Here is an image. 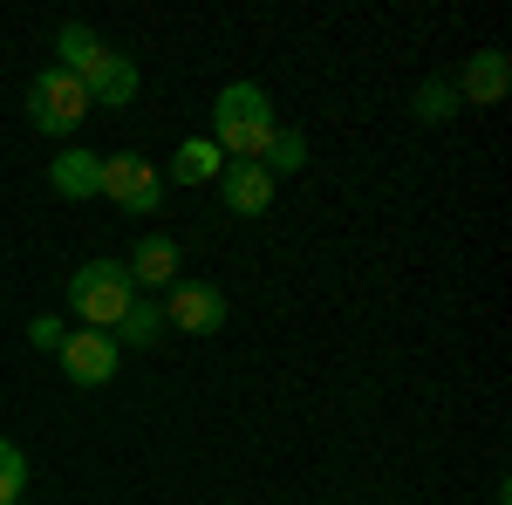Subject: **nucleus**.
Returning <instances> with one entry per match:
<instances>
[{
  "instance_id": "f257e3e1",
  "label": "nucleus",
  "mask_w": 512,
  "mask_h": 505,
  "mask_svg": "<svg viewBox=\"0 0 512 505\" xmlns=\"http://www.w3.org/2000/svg\"><path fill=\"white\" fill-rule=\"evenodd\" d=\"M274 103L260 82H226L212 96V144L233 157V164H260V151L274 144Z\"/></svg>"
},
{
  "instance_id": "f03ea898",
  "label": "nucleus",
  "mask_w": 512,
  "mask_h": 505,
  "mask_svg": "<svg viewBox=\"0 0 512 505\" xmlns=\"http://www.w3.org/2000/svg\"><path fill=\"white\" fill-rule=\"evenodd\" d=\"M130 301H137V287H130L123 260H89V267L69 273V314H76L82 328H103L110 335Z\"/></svg>"
},
{
  "instance_id": "7ed1b4c3",
  "label": "nucleus",
  "mask_w": 512,
  "mask_h": 505,
  "mask_svg": "<svg viewBox=\"0 0 512 505\" xmlns=\"http://www.w3.org/2000/svg\"><path fill=\"white\" fill-rule=\"evenodd\" d=\"M82 117H89V89L62 62L35 69V82H28V123H35L41 137H69Z\"/></svg>"
},
{
  "instance_id": "20e7f679",
  "label": "nucleus",
  "mask_w": 512,
  "mask_h": 505,
  "mask_svg": "<svg viewBox=\"0 0 512 505\" xmlns=\"http://www.w3.org/2000/svg\"><path fill=\"white\" fill-rule=\"evenodd\" d=\"M103 198H110L117 212H130V219H151V212L164 205V178H158V164H151V157H137V151L103 157Z\"/></svg>"
},
{
  "instance_id": "39448f33",
  "label": "nucleus",
  "mask_w": 512,
  "mask_h": 505,
  "mask_svg": "<svg viewBox=\"0 0 512 505\" xmlns=\"http://www.w3.org/2000/svg\"><path fill=\"white\" fill-rule=\"evenodd\" d=\"M55 355H62V376H69L76 389H103V383H117V355L123 349L103 335V328H76Z\"/></svg>"
},
{
  "instance_id": "423d86ee",
  "label": "nucleus",
  "mask_w": 512,
  "mask_h": 505,
  "mask_svg": "<svg viewBox=\"0 0 512 505\" xmlns=\"http://www.w3.org/2000/svg\"><path fill=\"white\" fill-rule=\"evenodd\" d=\"M158 308H164V328H185V335H219L226 328V294L205 287V280H178Z\"/></svg>"
},
{
  "instance_id": "0eeeda50",
  "label": "nucleus",
  "mask_w": 512,
  "mask_h": 505,
  "mask_svg": "<svg viewBox=\"0 0 512 505\" xmlns=\"http://www.w3.org/2000/svg\"><path fill=\"white\" fill-rule=\"evenodd\" d=\"M123 273H130V287H137V294H171V287H178V239L171 233H144L137 239V253H130V260H123Z\"/></svg>"
},
{
  "instance_id": "6e6552de",
  "label": "nucleus",
  "mask_w": 512,
  "mask_h": 505,
  "mask_svg": "<svg viewBox=\"0 0 512 505\" xmlns=\"http://www.w3.org/2000/svg\"><path fill=\"white\" fill-rule=\"evenodd\" d=\"M219 198H226L233 219H260V212L274 205V178H267L260 164H226V171H219Z\"/></svg>"
},
{
  "instance_id": "1a4fd4ad",
  "label": "nucleus",
  "mask_w": 512,
  "mask_h": 505,
  "mask_svg": "<svg viewBox=\"0 0 512 505\" xmlns=\"http://www.w3.org/2000/svg\"><path fill=\"white\" fill-rule=\"evenodd\" d=\"M506 82H512V62L499 55V48H485V55L465 62V76L451 82V89H458V103H465V110H485V103H499V96H506Z\"/></svg>"
},
{
  "instance_id": "9d476101",
  "label": "nucleus",
  "mask_w": 512,
  "mask_h": 505,
  "mask_svg": "<svg viewBox=\"0 0 512 505\" xmlns=\"http://www.w3.org/2000/svg\"><path fill=\"white\" fill-rule=\"evenodd\" d=\"M48 185H55V198H103V157L96 151H62L55 164H48Z\"/></svg>"
},
{
  "instance_id": "9b49d317",
  "label": "nucleus",
  "mask_w": 512,
  "mask_h": 505,
  "mask_svg": "<svg viewBox=\"0 0 512 505\" xmlns=\"http://www.w3.org/2000/svg\"><path fill=\"white\" fill-rule=\"evenodd\" d=\"M219 171H226V151L212 137H185L178 157H171V178L178 185H219Z\"/></svg>"
},
{
  "instance_id": "f8f14e48",
  "label": "nucleus",
  "mask_w": 512,
  "mask_h": 505,
  "mask_svg": "<svg viewBox=\"0 0 512 505\" xmlns=\"http://www.w3.org/2000/svg\"><path fill=\"white\" fill-rule=\"evenodd\" d=\"M158 335H164V308L151 301V294H137V301L123 308V321H117V335H110V342H117V349H151Z\"/></svg>"
},
{
  "instance_id": "ddd939ff",
  "label": "nucleus",
  "mask_w": 512,
  "mask_h": 505,
  "mask_svg": "<svg viewBox=\"0 0 512 505\" xmlns=\"http://www.w3.org/2000/svg\"><path fill=\"white\" fill-rule=\"evenodd\" d=\"M301 164H308V137H301V130H274V144L260 151V171L280 185V178H287V171H301Z\"/></svg>"
},
{
  "instance_id": "4468645a",
  "label": "nucleus",
  "mask_w": 512,
  "mask_h": 505,
  "mask_svg": "<svg viewBox=\"0 0 512 505\" xmlns=\"http://www.w3.org/2000/svg\"><path fill=\"white\" fill-rule=\"evenodd\" d=\"M21 492H28V451L0 437V505H21Z\"/></svg>"
},
{
  "instance_id": "2eb2a0df",
  "label": "nucleus",
  "mask_w": 512,
  "mask_h": 505,
  "mask_svg": "<svg viewBox=\"0 0 512 505\" xmlns=\"http://www.w3.org/2000/svg\"><path fill=\"white\" fill-rule=\"evenodd\" d=\"M458 110H465V103H458L451 82H424V89H417V117L424 123H444V117H458Z\"/></svg>"
},
{
  "instance_id": "dca6fc26",
  "label": "nucleus",
  "mask_w": 512,
  "mask_h": 505,
  "mask_svg": "<svg viewBox=\"0 0 512 505\" xmlns=\"http://www.w3.org/2000/svg\"><path fill=\"white\" fill-rule=\"evenodd\" d=\"M28 342H35V349H62V342H69V328H62L55 314H35V321H28Z\"/></svg>"
}]
</instances>
